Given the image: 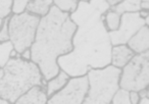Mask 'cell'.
Wrapping results in <instances>:
<instances>
[{"mask_svg":"<svg viewBox=\"0 0 149 104\" xmlns=\"http://www.w3.org/2000/svg\"><path fill=\"white\" fill-rule=\"evenodd\" d=\"M138 104H149V97H141Z\"/></svg>","mask_w":149,"mask_h":104,"instance_id":"obj_27","label":"cell"},{"mask_svg":"<svg viewBox=\"0 0 149 104\" xmlns=\"http://www.w3.org/2000/svg\"><path fill=\"white\" fill-rule=\"evenodd\" d=\"M128 47L135 54L149 51V27L146 25L137 31L127 42Z\"/></svg>","mask_w":149,"mask_h":104,"instance_id":"obj_9","label":"cell"},{"mask_svg":"<svg viewBox=\"0 0 149 104\" xmlns=\"http://www.w3.org/2000/svg\"><path fill=\"white\" fill-rule=\"evenodd\" d=\"M105 1L108 3V5H109V6H113V5L118 4V2H120L122 0H105Z\"/></svg>","mask_w":149,"mask_h":104,"instance_id":"obj_28","label":"cell"},{"mask_svg":"<svg viewBox=\"0 0 149 104\" xmlns=\"http://www.w3.org/2000/svg\"><path fill=\"white\" fill-rule=\"evenodd\" d=\"M80 0H52L53 6L58 8L62 12L70 15L78 7Z\"/></svg>","mask_w":149,"mask_h":104,"instance_id":"obj_16","label":"cell"},{"mask_svg":"<svg viewBox=\"0 0 149 104\" xmlns=\"http://www.w3.org/2000/svg\"><path fill=\"white\" fill-rule=\"evenodd\" d=\"M80 1H84V2H88V1H90V0H80Z\"/></svg>","mask_w":149,"mask_h":104,"instance_id":"obj_32","label":"cell"},{"mask_svg":"<svg viewBox=\"0 0 149 104\" xmlns=\"http://www.w3.org/2000/svg\"><path fill=\"white\" fill-rule=\"evenodd\" d=\"M88 78L87 75L70 77L66 84L59 90L50 96L47 100L48 104H83L87 95Z\"/></svg>","mask_w":149,"mask_h":104,"instance_id":"obj_7","label":"cell"},{"mask_svg":"<svg viewBox=\"0 0 149 104\" xmlns=\"http://www.w3.org/2000/svg\"><path fill=\"white\" fill-rule=\"evenodd\" d=\"M3 21H4V19H0V29H1V28H2Z\"/></svg>","mask_w":149,"mask_h":104,"instance_id":"obj_30","label":"cell"},{"mask_svg":"<svg viewBox=\"0 0 149 104\" xmlns=\"http://www.w3.org/2000/svg\"><path fill=\"white\" fill-rule=\"evenodd\" d=\"M29 0H13V13H21L25 11V7Z\"/></svg>","mask_w":149,"mask_h":104,"instance_id":"obj_21","label":"cell"},{"mask_svg":"<svg viewBox=\"0 0 149 104\" xmlns=\"http://www.w3.org/2000/svg\"><path fill=\"white\" fill-rule=\"evenodd\" d=\"M141 1H149V0H141Z\"/></svg>","mask_w":149,"mask_h":104,"instance_id":"obj_33","label":"cell"},{"mask_svg":"<svg viewBox=\"0 0 149 104\" xmlns=\"http://www.w3.org/2000/svg\"><path fill=\"white\" fill-rule=\"evenodd\" d=\"M120 88L128 91H140L149 86V51L135 54L120 69Z\"/></svg>","mask_w":149,"mask_h":104,"instance_id":"obj_6","label":"cell"},{"mask_svg":"<svg viewBox=\"0 0 149 104\" xmlns=\"http://www.w3.org/2000/svg\"><path fill=\"white\" fill-rule=\"evenodd\" d=\"M0 104H10V103H9L6 99H4V98H2V97H0Z\"/></svg>","mask_w":149,"mask_h":104,"instance_id":"obj_29","label":"cell"},{"mask_svg":"<svg viewBox=\"0 0 149 104\" xmlns=\"http://www.w3.org/2000/svg\"><path fill=\"white\" fill-rule=\"evenodd\" d=\"M120 71L111 64L90 69L86 73L89 88L83 104H110L112 96L120 88Z\"/></svg>","mask_w":149,"mask_h":104,"instance_id":"obj_4","label":"cell"},{"mask_svg":"<svg viewBox=\"0 0 149 104\" xmlns=\"http://www.w3.org/2000/svg\"><path fill=\"white\" fill-rule=\"evenodd\" d=\"M135 53L127 44H120L111 47L110 51V64L118 69H123L132 59Z\"/></svg>","mask_w":149,"mask_h":104,"instance_id":"obj_11","label":"cell"},{"mask_svg":"<svg viewBox=\"0 0 149 104\" xmlns=\"http://www.w3.org/2000/svg\"><path fill=\"white\" fill-rule=\"evenodd\" d=\"M46 82L39 67L31 60L21 57L10 58L3 67V75L0 79V97L9 103H15L17 99L27 90L35 85L45 88Z\"/></svg>","mask_w":149,"mask_h":104,"instance_id":"obj_3","label":"cell"},{"mask_svg":"<svg viewBox=\"0 0 149 104\" xmlns=\"http://www.w3.org/2000/svg\"><path fill=\"white\" fill-rule=\"evenodd\" d=\"M144 25V19H142L138 12H126L120 15V24L118 28L116 31L108 32L111 45L127 44L130 38Z\"/></svg>","mask_w":149,"mask_h":104,"instance_id":"obj_8","label":"cell"},{"mask_svg":"<svg viewBox=\"0 0 149 104\" xmlns=\"http://www.w3.org/2000/svg\"><path fill=\"white\" fill-rule=\"evenodd\" d=\"M105 0L79 1L70 17L77 26L72 39L70 52L57 58V64L70 77L86 75L90 69L110 64V43L103 24L104 12L109 9Z\"/></svg>","mask_w":149,"mask_h":104,"instance_id":"obj_1","label":"cell"},{"mask_svg":"<svg viewBox=\"0 0 149 104\" xmlns=\"http://www.w3.org/2000/svg\"><path fill=\"white\" fill-rule=\"evenodd\" d=\"M103 24L107 32L116 31L120 24V15L109 7L103 15Z\"/></svg>","mask_w":149,"mask_h":104,"instance_id":"obj_15","label":"cell"},{"mask_svg":"<svg viewBox=\"0 0 149 104\" xmlns=\"http://www.w3.org/2000/svg\"><path fill=\"white\" fill-rule=\"evenodd\" d=\"M140 3L141 0H122L118 4L110 6V8L120 15L126 12H138L140 10Z\"/></svg>","mask_w":149,"mask_h":104,"instance_id":"obj_14","label":"cell"},{"mask_svg":"<svg viewBox=\"0 0 149 104\" xmlns=\"http://www.w3.org/2000/svg\"><path fill=\"white\" fill-rule=\"evenodd\" d=\"M41 17L28 11L11 13L8 19L9 41L19 53L31 47Z\"/></svg>","mask_w":149,"mask_h":104,"instance_id":"obj_5","label":"cell"},{"mask_svg":"<svg viewBox=\"0 0 149 104\" xmlns=\"http://www.w3.org/2000/svg\"><path fill=\"white\" fill-rule=\"evenodd\" d=\"M77 26L70 15L52 5L49 12L40 19L35 39L32 43L31 61L39 67L45 80L59 71L57 58L72 51V39Z\"/></svg>","mask_w":149,"mask_h":104,"instance_id":"obj_2","label":"cell"},{"mask_svg":"<svg viewBox=\"0 0 149 104\" xmlns=\"http://www.w3.org/2000/svg\"><path fill=\"white\" fill-rule=\"evenodd\" d=\"M139 15H140L142 19H145L146 17H149V10H144V9H140L138 11Z\"/></svg>","mask_w":149,"mask_h":104,"instance_id":"obj_26","label":"cell"},{"mask_svg":"<svg viewBox=\"0 0 149 104\" xmlns=\"http://www.w3.org/2000/svg\"><path fill=\"white\" fill-rule=\"evenodd\" d=\"M70 79V76L62 69H59L58 73L56 76H54L53 78L47 80L45 86L46 94H47L48 98L50 96H52L53 94H55L56 92H58L64 85L66 84V82Z\"/></svg>","mask_w":149,"mask_h":104,"instance_id":"obj_12","label":"cell"},{"mask_svg":"<svg viewBox=\"0 0 149 104\" xmlns=\"http://www.w3.org/2000/svg\"><path fill=\"white\" fill-rule=\"evenodd\" d=\"M13 49V46L10 41L0 42V67H4L7 61L10 59V51Z\"/></svg>","mask_w":149,"mask_h":104,"instance_id":"obj_17","label":"cell"},{"mask_svg":"<svg viewBox=\"0 0 149 104\" xmlns=\"http://www.w3.org/2000/svg\"><path fill=\"white\" fill-rule=\"evenodd\" d=\"M53 5L52 0H29L25 7V10L32 15L42 17L49 12Z\"/></svg>","mask_w":149,"mask_h":104,"instance_id":"obj_13","label":"cell"},{"mask_svg":"<svg viewBox=\"0 0 149 104\" xmlns=\"http://www.w3.org/2000/svg\"><path fill=\"white\" fill-rule=\"evenodd\" d=\"M112 104H131L130 103V91L123 88H118L111 98Z\"/></svg>","mask_w":149,"mask_h":104,"instance_id":"obj_18","label":"cell"},{"mask_svg":"<svg viewBox=\"0 0 149 104\" xmlns=\"http://www.w3.org/2000/svg\"><path fill=\"white\" fill-rule=\"evenodd\" d=\"M140 96L137 91H130V103L131 104H138Z\"/></svg>","mask_w":149,"mask_h":104,"instance_id":"obj_22","label":"cell"},{"mask_svg":"<svg viewBox=\"0 0 149 104\" xmlns=\"http://www.w3.org/2000/svg\"><path fill=\"white\" fill-rule=\"evenodd\" d=\"M19 54H21V58L24 59V60H31V50H30V48L24 50Z\"/></svg>","mask_w":149,"mask_h":104,"instance_id":"obj_23","label":"cell"},{"mask_svg":"<svg viewBox=\"0 0 149 104\" xmlns=\"http://www.w3.org/2000/svg\"><path fill=\"white\" fill-rule=\"evenodd\" d=\"M9 56H10V58H19V57H21V54H19V52H17V50L13 48V49L10 51V54H9Z\"/></svg>","mask_w":149,"mask_h":104,"instance_id":"obj_24","label":"cell"},{"mask_svg":"<svg viewBox=\"0 0 149 104\" xmlns=\"http://www.w3.org/2000/svg\"><path fill=\"white\" fill-rule=\"evenodd\" d=\"M13 0H0V19H5L13 13Z\"/></svg>","mask_w":149,"mask_h":104,"instance_id":"obj_19","label":"cell"},{"mask_svg":"<svg viewBox=\"0 0 149 104\" xmlns=\"http://www.w3.org/2000/svg\"><path fill=\"white\" fill-rule=\"evenodd\" d=\"M2 75H3V69H2V67H0V79H1Z\"/></svg>","mask_w":149,"mask_h":104,"instance_id":"obj_31","label":"cell"},{"mask_svg":"<svg viewBox=\"0 0 149 104\" xmlns=\"http://www.w3.org/2000/svg\"><path fill=\"white\" fill-rule=\"evenodd\" d=\"M140 9H144V10H149V1H141V3H140Z\"/></svg>","mask_w":149,"mask_h":104,"instance_id":"obj_25","label":"cell"},{"mask_svg":"<svg viewBox=\"0 0 149 104\" xmlns=\"http://www.w3.org/2000/svg\"><path fill=\"white\" fill-rule=\"evenodd\" d=\"M8 19L9 17H5L3 21L2 28L0 29V42L9 41V33H8Z\"/></svg>","mask_w":149,"mask_h":104,"instance_id":"obj_20","label":"cell"},{"mask_svg":"<svg viewBox=\"0 0 149 104\" xmlns=\"http://www.w3.org/2000/svg\"><path fill=\"white\" fill-rule=\"evenodd\" d=\"M48 96L46 90L40 85H35L22 94L15 101V104H46Z\"/></svg>","mask_w":149,"mask_h":104,"instance_id":"obj_10","label":"cell"}]
</instances>
